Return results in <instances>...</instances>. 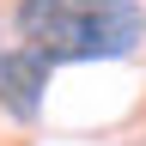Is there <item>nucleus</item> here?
Instances as JSON below:
<instances>
[{
	"mask_svg": "<svg viewBox=\"0 0 146 146\" xmlns=\"http://www.w3.org/2000/svg\"><path fill=\"white\" fill-rule=\"evenodd\" d=\"M18 36L61 61H122L146 36L140 0H18Z\"/></svg>",
	"mask_w": 146,
	"mask_h": 146,
	"instance_id": "1",
	"label": "nucleus"
},
{
	"mask_svg": "<svg viewBox=\"0 0 146 146\" xmlns=\"http://www.w3.org/2000/svg\"><path fill=\"white\" fill-rule=\"evenodd\" d=\"M49 73H55V61H49V55H36L31 43L6 49V55H0V110L18 116V122H31L36 110H43Z\"/></svg>",
	"mask_w": 146,
	"mask_h": 146,
	"instance_id": "2",
	"label": "nucleus"
}]
</instances>
